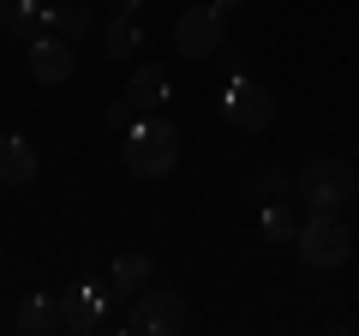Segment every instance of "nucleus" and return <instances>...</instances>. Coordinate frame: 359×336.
I'll use <instances>...</instances> for the list:
<instances>
[{
    "label": "nucleus",
    "mask_w": 359,
    "mask_h": 336,
    "mask_svg": "<svg viewBox=\"0 0 359 336\" xmlns=\"http://www.w3.org/2000/svg\"><path fill=\"white\" fill-rule=\"evenodd\" d=\"M294 198L306 210H347L359 198V168L347 156H318L294 174Z\"/></svg>",
    "instance_id": "obj_1"
},
{
    "label": "nucleus",
    "mask_w": 359,
    "mask_h": 336,
    "mask_svg": "<svg viewBox=\"0 0 359 336\" xmlns=\"http://www.w3.org/2000/svg\"><path fill=\"white\" fill-rule=\"evenodd\" d=\"M174 162H180V127L174 120L150 115V120H138V127L126 132V168L138 181H162Z\"/></svg>",
    "instance_id": "obj_2"
},
{
    "label": "nucleus",
    "mask_w": 359,
    "mask_h": 336,
    "mask_svg": "<svg viewBox=\"0 0 359 336\" xmlns=\"http://www.w3.org/2000/svg\"><path fill=\"white\" fill-rule=\"evenodd\" d=\"M294 246H299V259H306L311 271H341V264L353 259V234H347L341 210H311V217L299 222Z\"/></svg>",
    "instance_id": "obj_3"
},
{
    "label": "nucleus",
    "mask_w": 359,
    "mask_h": 336,
    "mask_svg": "<svg viewBox=\"0 0 359 336\" xmlns=\"http://www.w3.org/2000/svg\"><path fill=\"white\" fill-rule=\"evenodd\" d=\"M222 42H228V13H222L216 0L186 6V13L174 18V49L186 54V60H210V54H222Z\"/></svg>",
    "instance_id": "obj_4"
},
{
    "label": "nucleus",
    "mask_w": 359,
    "mask_h": 336,
    "mask_svg": "<svg viewBox=\"0 0 359 336\" xmlns=\"http://www.w3.org/2000/svg\"><path fill=\"white\" fill-rule=\"evenodd\" d=\"M126 330L132 336H174V330H186V300L168 295V288H138V295H132V312H126Z\"/></svg>",
    "instance_id": "obj_5"
},
{
    "label": "nucleus",
    "mask_w": 359,
    "mask_h": 336,
    "mask_svg": "<svg viewBox=\"0 0 359 336\" xmlns=\"http://www.w3.org/2000/svg\"><path fill=\"white\" fill-rule=\"evenodd\" d=\"M222 120L240 127V132L276 127V96H269V84H257V78H233L228 91H222Z\"/></svg>",
    "instance_id": "obj_6"
},
{
    "label": "nucleus",
    "mask_w": 359,
    "mask_h": 336,
    "mask_svg": "<svg viewBox=\"0 0 359 336\" xmlns=\"http://www.w3.org/2000/svg\"><path fill=\"white\" fill-rule=\"evenodd\" d=\"M108 306H114V288L108 283H78L60 295V324L78 336H96V330H108Z\"/></svg>",
    "instance_id": "obj_7"
},
{
    "label": "nucleus",
    "mask_w": 359,
    "mask_h": 336,
    "mask_svg": "<svg viewBox=\"0 0 359 336\" xmlns=\"http://www.w3.org/2000/svg\"><path fill=\"white\" fill-rule=\"evenodd\" d=\"M25 66H30V78H36V84H66L78 60H72V42H66V37L42 30V37H30V49H25Z\"/></svg>",
    "instance_id": "obj_8"
},
{
    "label": "nucleus",
    "mask_w": 359,
    "mask_h": 336,
    "mask_svg": "<svg viewBox=\"0 0 359 336\" xmlns=\"http://www.w3.org/2000/svg\"><path fill=\"white\" fill-rule=\"evenodd\" d=\"M13 324H18L25 336H54V330H66V324H60V295H42V288H36V295H25V300H18V312H13Z\"/></svg>",
    "instance_id": "obj_9"
},
{
    "label": "nucleus",
    "mask_w": 359,
    "mask_h": 336,
    "mask_svg": "<svg viewBox=\"0 0 359 336\" xmlns=\"http://www.w3.org/2000/svg\"><path fill=\"white\" fill-rule=\"evenodd\" d=\"M0 30L6 37H42L48 30V0H0Z\"/></svg>",
    "instance_id": "obj_10"
},
{
    "label": "nucleus",
    "mask_w": 359,
    "mask_h": 336,
    "mask_svg": "<svg viewBox=\"0 0 359 336\" xmlns=\"http://www.w3.org/2000/svg\"><path fill=\"white\" fill-rule=\"evenodd\" d=\"M25 181H36V150L18 132H0V186H25Z\"/></svg>",
    "instance_id": "obj_11"
},
{
    "label": "nucleus",
    "mask_w": 359,
    "mask_h": 336,
    "mask_svg": "<svg viewBox=\"0 0 359 336\" xmlns=\"http://www.w3.org/2000/svg\"><path fill=\"white\" fill-rule=\"evenodd\" d=\"M156 103H168V72H162V66H132V78H126V108L156 115Z\"/></svg>",
    "instance_id": "obj_12"
},
{
    "label": "nucleus",
    "mask_w": 359,
    "mask_h": 336,
    "mask_svg": "<svg viewBox=\"0 0 359 336\" xmlns=\"http://www.w3.org/2000/svg\"><path fill=\"white\" fill-rule=\"evenodd\" d=\"M150 276H156V264L144 259V252H120V259L108 264V288H114V300H132L138 288H150Z\"/></svg>",
    "instance_id": "obj_13"
},
{
    "label": "nucleus",
    "mask_w": 359,
    "mask_h": 336,
    "mask_svg": "<svg viewBox=\"0 0 359 336\" xmlns=\"http://www.w3.org/2000/svg\"><path fill=\"white\" fill-rule=\"evenodd\" d=\"M144 49V30H138V18H108V30H102V54L108 60H126V54H138Z\"/></svg>",
    "instance_id": "obj_14"
},
{
    "label": "nucleus",
    "mask_w": 359,
    "mask_h": 336,
    "mask_svg": "<svg viewBox=\"0 0 359 336\" xmlns=\"http://www.w3.org/2000/svg\"><path fill=\"white\" fill-rule=\"evenodd\" d=\"M245 193L264 198V205H276V198L294 193V174H287V168H276V162H257V168H252V181H245Z\"/></svg>",
    "instance_id": "obj_15"
},
{
    "label": "nucleus",
    "mask_w": 359,
    "mask_h": 336,
    "mask_svg": "<svg viewBox=\"0 0 359 336\" xmlns=\"http://www.w3.org/2000/svg\"><path fill=\"white\" fill-rule=\"evenodd\" d=\"M48 30L66 42H78L90 30V6H78V0H60V6H48Z\"/></svg>",
    "instance_id": "obj_16"
},
{
    "label": "nucleus",
    "mask_w": 359,
    "mask_h": 336,
    "mask_svg": "<svg viewBox=\"0 0 359 336\" xmlns=\"http://www.w3.org/2000/svg\"><path fill=\"white\" fill-rule=\"evenodd\" d=\"M294 234H299V217L276 198V205H264V240L269 246H294Z\"/></svg>",
    "instance_id": "obj_17"
},
{
    "label": "nucleus",
    "mask_w": 359,
    "mask_h": 336,
    "mask_svg": "<svg viewBox=\"0 0 359 336\" xmlns=\"http://www.w3.org/2000/svg\"><path fill=\"white\" fill-rule=\"evenodd\" d=\"M108 6H114L120 18H138V6H144V0H108Z\"/></svg>",
    "instance_id": "obj_18"
},
{
    "label": "nucleus",
    "mask_w": 359,
    "mask_h": 336,
    "mask_svg": "<svg viewBox=\"0 0 359 336\" xmlns=\"http://www.w3.org/2000/svg\"><path fill=\"white\" fill-rule=\"evenodd\" d=\"M216 6H222V13H240V6H245V0H216Z\"/></svg>",
    "instance_id": "obj_19"
}]
</instances>
